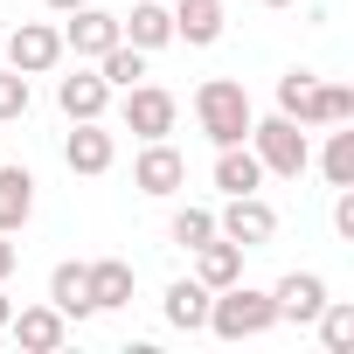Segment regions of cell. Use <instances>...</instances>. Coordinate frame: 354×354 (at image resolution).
Segmentation results:
<instances>
[{
	"label": "cell",
	"instance_id": "d6986e66",
	"mask_svg": "<svg viewBox=\"0 0 354 354\" xmlns=\"http://www.w3.org/2000/svg\"><path fill=\"white\" fill-rule=\"evenodd\" d=\"M195 278H202L209 292L236 285V278H243V243H230V236H209V243H195Z\"/></svg>",
	"mask_w": 354,
	"mask_h": 354
},
{
	"label": "cell",
	"instance_id": "f1b7e54d",
	"mask_svg": "<svg viewBox=\"0 0 354 354\" xmlns=\"http://www.w3.org/2000/svg\"><path fill=\"white\" fill-rule=\"evenodd\" d=\"M15 264H21V250H15L8 236H0V285H8V278H15Z\"/></svg>",
	"mask_w": 354,
	"mask_h": 354
},
{
	"label": "cell",
	"instance_id": "603a6c76",
	"mask_svg": "<svg viewBox=\"0 0 354 354\" xmlns=\"http://www.w3.org/2000/svg\"><path fill=\"white\" fill-rule=\"evenodd\" d=\"M97 77H104L111 91H132V84L146 77V49H132V42H111V49L97 56Z\"/></svg>",
	"mask_w": 354,
	"mask_h": 354
},
{
	"label": "cell",
	"instance_id": "f546056e",
	"mask_svg": "<svg viewBox=\"0 0 354 354\" xmlns=\"http://www.w3.org/2000/svg\"><path fill=\"white\" fill-rule=\"evenodd\" d=\"M8 319H15V299H8V292H0V333H8Z\"/></svg>",
	"mask_w": 354,
	"mask_h": 354
},
{
	"label": "cell",
	"instance_id": "8fae6325",
	"mask_svg": "<svg viewBox=\"0 0 354 354\" xmlns=\"http://www.w3.org/2000/svg\"><path fill=\"white\" fill-rule=\"evenodd\" d=\"M278 111H285V118H299L306 132H313V125H326V84H319L313 70H285V77H278Z\"/></svg>",
	"mask_w": 354,
	"mask_h": 354
},
{
	"label": "cell",
	"instance_id": "277c9868",
	"mask_svg": "<svg viewBox=\"0 0 354 354\" xmlns=\"http://www.w3.org/2000/svg\"><path fill=\"white\" fill-rule=\"evenodd\" d=\"M0 56H8V70H21V77H49V70L63 63V28H49V21H21V28H8Z\"/></svg>",
	"mask_w": 354,
	"mask_h": 354
},
{
	"label": "cell",
	"instance_id": "cb8c5ba5",
	"mask_svg": "<svg viewBox=\"0 0 354 354\" xmlns=\"http://www.w3.org/2000/svg\"><path fill=\"white\" fill-rule=\"evenodd\" d=\"M167 236L181 243V250H195V243H209V236H216V209H195V202H188V209H174V223H167Z\"/></svg>",
	"mask_w": 354,
	"mask_h": 354
},
{
	"label": "cell",
	"instance_id": "4dcf8cb0",
	"mask_svg": "<svg viewBox=\"0 0 354 354\" xmlns=\"http://www.w3.org/2000/svg\"><path fill=\"white\" fill-rule=\"evenodd\" d=\"M49 8H56V15H70V8H84V0H49Z\"/></svg>",
	"mask_w": 354,
	"mask_h": 354
},
{
	"label": "cell",
	"instance_id": "1f68e13d",
	"mask_svg": "<svg viewBox=\"0 0 354 354\" xmlns=\"http://www.w3.org/2000/svg\"><path fill=\"white\" fill-rule=\"evenodd\" d=\"M257 8H299V0H257Z\"/></svg>",
	"mask_w": 354,
	"mask_h": 354
},
{
	"label": "cell",
	"instance_id": "4316f807",
	"mask_svg": "<svg viewBox=\"0 0 354 354\" xmlns=\"http://www.w3.org/2000/svg\"><path fill=\"white\" fill-rule=\"evenodd\" d=\"M354 118V91L347 84H326V125H347Z\"/></svg>",
	"mask_w": 354,
	"mask_h": 354
},
{
	"label": "cell",
	"instance_id": "484cf974",
	"mask_svg": "<svg viewBox=\"0 0 354 354\" xmlns=\"http://www.w3.org/2000/svg\"><path fill=\"white\" fill-rule=\"evenodd\" d=\"M28 118V77L21 70H0V125Z\"/></svg>",
	"mask_w": 354,
	"mask_h": 354
},
{
	"label": "cell",
	"instance_id": "9a60e30c",
	"mask_svg": "<svg viewBox=\"0 0 354 354\" xmlns=\"http://www.w3.org/2000/svg\"><path fill=\"white\" fill-rule=\"evenodd\" d=\"M209 299H216V292H209L202 278H174V285H167V299H160V313H167V326L202 333V326H209Z\"/></svg>",
	"mask_w": 354,
	"mask_h": 354
},
{
	"label": "cell",
	"instance_id": "e0dca14e",
	"mask_svg": "<svg viewBox=\"0 0 354 354\" xmlns=\"http://www.w3.org/2000/svg\"><path fill=\"white\" fill-rule=\"evenodd\" d=\"M174 42L188 49L223 42V0H174Z\"/></svg>",
	"mask_w": 354,
	"mask_h": 354
},
{
	"label": "cell",
	"instance_id": "3957f363",
	"mask_svg": "<svg viewBox=\"0 0 354 354\" xmlns=\"http://www.w3.org/2000/svg\"><path fill=\"white\" fill-rule=\"evenodd\" d=\"M195 118H202L209 146H243L257 111H250V91H243L236 77H209V84L195 91Z\"/></svg>",
	"mask_w": 354,
	"mask_h": 354
},
{
	"label": "cell",
	"instance_id": "ac0fdd59",
	"mask_svg": "<svg viewBox=\"0 0 354 354\" xmlns=\"http://www.w3.org/2000/svg\"><path fill=\"white\" fill-rule=\"evenodd\" d=\"M84 285H91V306H97V313L132 306V264H125V257H97V264H84Z\"/></svg>",
	"mask_w": 354,
	"mask_h": 354
},
{
	"label": "cell",
	"instance_id": "d6a6232c",
	"mask_svg": "<svg viewBox=\"0 0 354 354\" xmlns=\"http://www.w3.org/2000/svg\"><path fill=\"white\" fill-rule=\"evenodd\" d=\"M0 42H8V21H0Z\"/></svg>",
	"mask_w": 354,
	"mask_h": 354
},
{
	"label": "cell",
	"instance_id": "5b68a950",
	"mask_svg": "<svg viewBox=\"0 0 354 354\" xmlns=\"http://www.w3.org/2000/svg\"><path fill=\"white\" fill-rule=\"evenodd\" d=\"M118 118H125V132H139V139H167L174 132V118H181V97L174 91H160V84H132L125 91V104H118Z\"/></svg>",
	"mask_w": 354,
	"mask_h": 354
},
{
	"label": "cell",
	"instance_id": "d4e9b609",
	"mask_svg": "<svg viewBox=\"0 0 354 354\" xmlns=\"http://www.w3.org/2000/svg\"><path fill=\"white\" fill-rule=\"evenodd\" d=\"M319 174L333 188H354V132H326V153H319Z\"/></svg>",
	"mask_w": 354,
	"mask_h": 354
},
{
	"label": "cell",
	"instance_id": "7402d4cb",
	"mask_svg": "<svg viewBox=\"0 0 354 354\" xmlns=\"http://www.w3.org/2000/svg\"><path fill=\"white\" fill-rule=\"evenodd\" d=\"M313 326H319V347L326 354H354V299H326Z\"/></svg>",
	"mask_w": 354,
	"mask_h": 354
},
{
	"label": "cell",
	"instance_id": "4fadbf2b",
	"mask_svg": "<svg viewBox=\"0 0 354 354\" xmlns=\"http://www.w3.org/2000/svg\"><path fill=\"white\" fill-rule=\"evenodd\" d=\"M118 35L153 56V49L174 42V8H167V0H132V15H118Z\"/></svg>",
	"mask_w": 354,
	"mask_h": 354
},
{
	"label": "cell",
	"instance_id": "5bb4252c",
	"mask_svg": "<svg viewBox=\"0 0 354 354\" xmlns=\"http://www.w3.org/2000/svg\"><path fill=\"white\" fill-rule=\"evenodd\" d=\"M56 104H63V118H70V125H77V118H104L111 84H104L97 70H70V77L56 84Z\"/></svg>",
	"mask_w": 354,
	"mask_h": 354
},
{
	"label": "cell",
	"instance_id": "9c48e42d",
	"mask_svg": "<svg viewBox=\"0 0 354 354\" xmlns=\"http://www.w3.org/2000/svg\"><path fill=\"white\" fill-rule=\"evenodd\" d=\"M271 306H278L285 326H313L319 306H326V278H319V271H285V278L271 285Z\"/></svg>",
	"mask_w": 354,
	"mask_h": 354
},
{
	"label": "cell",
	"instance_id": "ba28073f",
	"mask_svg": "<svg viewBox=\"0 0 354 354\" xmlns=\"http://www.w3.org/2000/svg\"><path fill=\"white\" fill-rule=\"evenodd\" d=\"M111 42H125L118 35V15H104V8H70V21H63V56H77V63H97Z\"/></svg>",
	"mask_w": 354,
	"mask_h": 354
},
{
	"label": "cell",
	"instance_id": "8992f818",
	"mask_svg": "<svg viewBox=\"0 0 354 354\" xmlns=\"http://www.w3.org/2000/svg\"><path fill=\"white\" fill-rule=\"evenodd\" d=\"M132 188H139V195H153V202L181 195V188H188V160L174 153L167 139H146V146H139V160H132Z\"/></svg>",
	"mask_w": 354,
	"mask_h": 354
},
{
	"label": "cell",
	"instance_id": "83f0119b",
	"mask_svg": "<svg viewBox=\"0 0 354 354\" xmlns=\"http://www.w3.org/2000/svg\"><path fill=\"white\" fill-rule=\"evenodd\" d=\"M333 230L354 243V188H333Z\"/></svg>",
	"mask_w": 354,
	"mask_h": 354
},
{
	"label": "cell",
	"instance_id": "7c38bea8",
	"mask_svg": "<svg viewBox=\"0 0 354 354\" xmlns=\"http://www.w3.org/2000/svg\"><path fill=\"white\" fill-rule=\"evenodd\" d=\"M8 333H15V340H21L28 354H56V347L70 340V319H63L56 306H15Z\"/></svg>",
	"mask_w": 354,
	"mask_h": 354
},
{
	"label": "cell",
	"instance_id": "6da1fadb",
	"mask_svg": "<svg viewBox=\"0 0 354 354\" xmlns=\"http://www.w3.org/2000/svg\"><path fill=\"white\" fill-rule=\"evenodd\" d=\"M278 326V306H271V292L264 285H223L216 299H209V333L216 340H257V333H271Z\"/></svg>",
	"mask_w": 354,
	"mask_h": 354
},
{
	"label": "cell",
	"instance_id": "30bf717a",
	"mask_svg": "<svg viewBox=\"0 0 354 354\" xmlns=\"http://www.w3.org/2000/svg\"><path fill=\"white\" fill-rule=\"evenodd\" d=\"M63 160H70V174H111L118 139L104 132V118H77V132L63 139Z\"/></svg>",
	"mask_w": 354,
	"mask_h": 354
},
{
	"label": "cell",
	"instance_id": "2e32d148",
	"mask_svg": "<svg viewBox=\"0 0 354 354\" xmlns=\"http://www.w3.org/2000/svg\"><path fill=\"white\" fill-rule=\"evenodd\" d=\"M28 216H35V174L0 160V236L28 230Z\"/></svg>",
	"mask_w": 354,
	"mask_h": 354
},
{
	"label": "cell",
	"instance_id": "52a82bcc",
	"mask_svg": "<svg viewBox=\"0 0 354 354\" xmlns=\"http://www.w3.org/2000/svg\"><path fill=\"white\" fill-rule=\"evenodd\" d=\"M216 236H230V243H243V250H264V243L278 236V209H271L264 195H230V209L216 216Z\"/></svg>",
	"mask_w": 354,
	"mask_h": 354
},
{
	"label": "cell",
	"instance_id": "7a4b0ae2",
	"mask_svg": "<svg viewBox=\"0 0 354 354\" xmlns=\"http://www.w3.org/2000/svg\"><path fill=\"white\" fill-rule=\"evenodd\" d=\"M250 153H257L264 174H278V181H299V174L313 167V139H306V125L285 118V111L250 118Z\"/></svg>",
	"mask_w": 354,
	"mask_h": 354
},
{
	"label": "cell",
	"instance_id": "ffe728a7",
	"mask_svg": "<svg viewBox=\"0 0 354 354\" xmlns=\"http://www.w3.org/2000/svg\"><path fill=\"white\" fill-rule=\"evenodd\" d=\"M216 188H223V195H257V188H264V167H257L250 139H243V146H216Z\"/></svg>",
	"mask_w": 354,
	"mask_h": 354
},
{
	"label": "cell",
	"instance_id": "44dd1931",
	"mask_svg": "<svg viewBox=\"0 0 354 354\" xmlns=\"http://www.w3.org/2000/svg\"><path fill=\"white\" fill-rule=\"evenodd\" d=\"M49 306H56L63 319H91V313H97V306H91V285H84V264L63 257V264L49 271Z\"/></svg>",
	"mask_w": 354,
	"mask_h": 354
}]
</instances>
